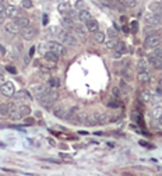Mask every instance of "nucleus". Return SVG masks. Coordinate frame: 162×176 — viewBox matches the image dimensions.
Returning a JSON list of instances; mask_svg holds the SVG:
<instances>
[{
    "label": "nucleus",
    "instance_id": "f257e3e1",
    "mask_svg": "<svg viewBox=\"0 0 162 176\" xmlns=\"http://www.w3.org/2000/svg\"><path fill=\"white\" fill-rule=\"evenodd\" d=\"M57 38L60 39V42L64 45V46H70V48H73V46H76V45H77V39L74 38V35H71V34H70V31L64 29L63 27H62L60 32L57 34Z\"/></svg>",
    "mask_w": 162,
    "mask_h": 176
},
{
    "label": "nucleus",
    "instance_id": "f03ea898",
    "mask_svg": "<svg viewBox=\"0 0 162 176\" xmlns=\"http://www.w3.org/2000/svg\"><path fill=\"white\" fill-rule=\"evenodd\" d=\"M146 24L148 27H158L162 24V13L157 11V13H151V14H147L146 16Z\"/></svg>",
    "mask_w": 162,
    "mask_h": 176
},
{
    "label": "nucleus",
    "instance_id": "7ed1b4c3",
    "mask_svg": "<svg viewBox=\"0 0 162 176\" xmlns=\"http://www.w3.org/2000/svg\"><path fill=\"white\" fill-rule=\"evenodd\" d=\"M48 48L49 50H52L57 55V56H64L66 55V49L64 46H62V42H55V41H49L48 42Z\"/></svg>",
    "mask_w": 162,
    "mask_h": 176
},
{
    "label": "nucleus",
    "instance_id": "20e7f679",
    "mask_svg": "<svg viewBox=\"0 0 162 176\" xmlns=\"http://www.w3.org/2000/svg\"><path fill=\"white\" fill-rule=\"evenodd\" d=\"M161 45V38L157 35H150L147 36L144 41V48L146 49H155Z\"/></svg>",
    "mask_w": 162,
    "mask_h": 176
},
{
    "label": "nucleus",
    "instance_id": "39448f33",
    "mask_svg": "<svg viewBox=\"0 0 162 176\" xmlns=\"http://www.w3.org/2000/svg\"><path fill=\"white\" fill-rule=\"evenodd\" d=\"M14 92H16V88H14L13 83L6 81V83H3V84H2V94H3V95L13 96V95H14Z\"/></svg>",
    "mask_w": 162,
    "mask_h": 176
},
{
    "label": "nucleus",
    "instance_id": "423d86ee",
    "mask_svg": "<svg viewBox=\"0 0 162 176\" xmlns=\"http://www.w3.org/2000/svg\"><path fill=\"white\" fill-rule=\"evenodd\" d=\"M57 11L60 13L63 17H70V13L73 11V8L67 2H62L59 6H57Z\"/></svg>",
    "mask_w": 162,
    "mask_h": 176
},
{
    "label": "nucleus",
    "instance_id": "0eeeda50",
    "mask_svg": "<svg viewBox=\"0 0 162 176\" xmlns=\"http://www.w3.org/2000/svg\"><path fill=\"white\" fill-rule=\"evenodd\" d=\"M21 35H22V38L27 41H32L34 38H35V35H37V29L32 28V27H27V28H22L21 29Z\"/></svg>",
    "mask_w": 162,
    "mask_h": 176
},
{
    "label": "nucleus",
    "instance_id": "6e6552de",
    "mask_svg": "<svg viewBox=\"0 0 162 176\" xmlns=\"http://www.w3.org/2000/svg\"><path fill=\"white\" fill-rule=\"evenodd\" d=\"M8 117L11 120H18L21 117V113H20V109L17 108L14 104L8 105Z\"/></svg>",
    "mask_w": 162,
    "mask_h": 176
},
{
    "label": "nucleus",
    "instance_id": "1a4fd4ad",
    "mask_svg": "<svg viewBox=\"0 0 162 176\" xmlns=\"http://www.w3.org/2000/svg\"><path fill=\"white\" fill-rule=\"evenodd\" d=\"M4 29H6L8 34H13V35H16V34L21 32L20 25L17 24L16 21H14V23H7V24H6V27H4Z\"/></svg>",
    "mask_w": 162,
    "mask_h": 176
},
{
    "label": "nucleus",
    "instance_id": "9d476101",
    "mask_svg": "<svg viewBox=\"0 0 162 176\" xmlns=\"http://www.w3.org/2000/svg\"><path fill=\"white\" fill-rule=\"evenodd\" d=\"M85 28H87V31L89 32H97L99 31V24H98L97 20H94V18H91V20H88L87 23H85Z\"/></svg>",
    "mask_w": 162,
    "mask_h": 176
},
{
    "label": "nucleus",
    "instance_id": "9b49d317",
    "mask_svg": "<svg viewBox=\"0 0 162 176\" xmlns=\"http://www.w3.org/2000/svg\"><path fill=\"white\" fill-rule=\"evenodd\" d=\"M148 63H150V66H152L154 68H157V70H161L162 68V59L154 56V55L148 57Z\"/></svg>",
    "mask_w": 162,
    "mask_h": 176
},
{
    "label": "nucleus",
    "instance_id": "f8f14e48",
    "mask_svg": "<svg viewBox=\"0 0 162 176\" xmlns=\"http://www.w3.org/2000/svg\"><path fill=\"white\" fill-rule=\"evenodd\" d=\"M92 18V14L87 10V8H84V10H78V20L81 21V23H87L88 20H91Z\"/></svg>",
    "mask_w": 162,
    "mask_h": 176
},
{
    "label": "nucleus",
    "instance_id": "ddd939ff",
    "mask_svg": "<svg viewBox=\"0 0 162 176\" xmlns=\"http://www.w3.org/2000/svg\"><path fill=\"white\" fill-rule=\"evenodd\" d=\"M6 16H7L8 18H17V17L20 16V11H18V8H17L16 6H8V7L6 8Z\"/></svg>",
    "mask_w": 162,
    "mask_h": 176
},
{
    "label": "nucleus",
    "instance_id": "4468645a",
    "mask_svg": "<svg viewBox=\"0 0 162 176\" xmlns=\"http://www.w3.org/2000/svg\"><path fill=\"white\" fill-rule=\"evenodd\" d=\"M62 27L67 31L70 29H74V23H73V18H70V17H63L62 18Z\"/></svg>",
    "mask_w": 162,
    "mask_h": 176
},
{
    "label": "nucleus",
    "instance_id": "2eb2a0df",
    "mask_svg": "<svg viewBox=\"0 0 162 176\" xmlns=\"http://www.w3.org/2000/svg\"><path fill=\"white\" fill-rule=\"evenodd\" d=\"M148 67H150V63L144 59H140L137 63V71L138 73H146L148 71Z\"/></svg>",
    "mask_w": 162,
    "mask_h": 176
},
{
    "label": "nucleus",
    "instance_id": "dca6fc26",
    "mask_svg": "<svg viewBox=\"0 0 162 176\" xmlns=\"http://www.w3.org/2000/svg\"><path fill=\"white\" fill-rule=\"evenodd\" d=\"M85 124H87V126H97V124H99L98 117H97V113L88 115V116H87V120H85Z\"/></svg>",
    "mask_w": 162,
    "mask_h": 176
},
{
    "label": "nucleus",
    "instance_id": "f3484780",
    "mask_svg": "<svg viewBox=\"0 0 162 176\" xmlns=\"http://www.w3.org/2000/svg\"><path fill=\"white\" fill-rule=\"evenodd\" d=\"M53 115L56 117H59V119H64L66 117V111L63 106H56V108L53 109Z\"/></svg>",
    "mask_w": 162,
    "mask_h": 176
},
{
    "label": "nucleus",
    "instance_id": "a211bd4d",
    "mask_svg": "<svg viewBox=\"0 0 162 176\" xmlns=\"http://www.w3.org/2000/svg\"><path fill=\"white\" fill-rule=\"evenodd\" d=\"M59 57L55 52H52V50H49V52L45 53V59L48 60V62H52V63H57V60H59Z\"/></svg>",
    "mask_w": 162,
    "mask_h": 176
},
{
    "label": "nucleus",
    "instance_id": "6ab92c4d",
    "mask_svg": "<svg viewBox=\"0 0 162 176\" xmlns=\"http://www.w3.org/2000/svg\"><path fill=\"white\" fill-rule=\"evenodd\" d=\"M16 23L20 25L21 29L29 27V21H28V18H25V17H17V18H16Z\"/></svg>",
    "mask_w": 162,
    "mask_h": 176
},
{
    "label": "nucleus",
    "instance_id": "aec40b11",
    "mask_svg": "<svg viewBox=\"0 0 162 176\" xmlns=\"http://www.w3.org/2000/svg\"><path fill=\"white\" fill-rule=\"evenodd\" d=\"M141 99L144 101V102H147V104H148V102H154L155 98H154V95H152L150 91H142Z\"/></svg>",
    "mask_w": 162,
    "mask_h": 176
},
{
    "label": "nucleus",
    "instance_id": "412c9836",
    "mask_svg": "<svg viewBox=\"0 0 162 176\" xmlns=\"http://www.w3.org/2000/svg\"><path fill=\"white\" fill-rule=\"evenodd\" d=\"M94 39L97 41L98 44H102V42H105V41H106V35H105V32H101V31L94 32Z\"/></svg>",
    "mask_w": 162,
    "mask_h": 176
},
{
    "label": "nucleus",
    "instance_id": "4be33fe9",
    "mask_svg": "<svg viewBox=\"0 0 162 176\" xmlns=\"http://www.w3.org/2000/svg\"><path fill=\"white\" fill-rule=\"evenodd\" d=\"M18 109H20L21 117H27L31 115V108H29L28 105H21V106H18Z\"/></svg>",
    "mask_w": 162,
    "mask_h": 176
},
{
    "label": "nucleus",
    "instance_id": "5701e85b",
    "mask_svg": "<svg viewBox=\"0 0 162 176\" xmlns=\"http://www.w3.org/2000/svg\"><path fill=\"white\" fill-rule=\"evenodd\" d=\"M116 45H118V39H112V38H108V39L105 41V46H106V49L115 50Z\"/></svg>",
    "mask_w": 162,
    "mask_h": 176
},
{
    "label": "nucleus",
    "instance_id": "b1692460",
    "mask_svg": "<svg viewBox=\"0 0 162 176\" xmlns=\"http://www.w3.org/2000/svg\"><path fill=\"white\" fill-rule=\"evenodd\" d=\"M106 35H108V38L118 39V29H115L113 27H112V28H108V31H106Z\"/></svg>",
    "mask_w": 162,
    "mask_h": 176
},
{
    "label": "nucleus",
    "instance_id": "393cba45",
    "mask_svg": "<svg viewBox=\"0 0 162 176\" xmlns=\"http://www.w3.org/2000/svg\"><path fill=\"white\" fill-rule=\"evenodd\" d=\"M74 32L80 36H84L85 35V29L82 28V24H76L74 25Z\"/></svg>",
    "mask_w": 162,
    "mask_h": 176
},
{
    "label": "nucleus",
    "instance_id": "a878e982",
    "mask_svg": "<svg viewBox=\"0 0 162 176\" xmlns=\"http://www.w3.org/2000/svg\"><path fill=\"white\" fill-rule=\"evenodd\" d=\"M120 3H123L126 7H129V8H134L137 6V0H122Z\"/></svg>",
    "mask_w": 162,
    "mask_h": 176
},
{
    "label": "nucleus",
    "instance_id": "bb28decb",
    "mask_svg": "<svg viewBox=\"0 0 162 176\" xmlns=\"http://www.w3.org/2000/svg\"><path fill=\"white\" fill-rule=\"evenodd\" d=\"M138 80L141 81V83H147V81L150 80V73L146 71V73H138Z\"/></svg>",
    "mask_w": 162,
    "mask_h": 176
},
{
    "label": "nucleus",
    "instance_id": "cd10ccee",
    "mask_svg": "<svg viewBox=\"0 0 162 176\" xmlns=\"http://www.w3.org/2000/svg\"><path fill=\"white\" fill-rule=\"evenodd\" d=\"M150 10H151V11H154V13L161 11V10H162L161 2H159V3H151V4H150Z\"/></svg>",
    "mask_w": 162,
    "mask_h": 176
},
{
    "label": "nucleus",
    "instance_id": "c85d7f7f",
    "mask_svg": "<svg viewBox=\"0 0 162 176\" xmlns=\"http://www.w3.org/2000/svg\"><path fill=\"white\" fill-rule=\"evenodd\" d=\"M152 116H154L155 119H159V117L162 116V106H155L154 111H152Z\"/></svg>",
    "mask_w": 162,
    "mask_h": 176
},
{
    "label": "nucleus",
    "instance_id": "c756f323",
    "mask_svg": "<svg viewBox=\"0 0 162 176\" xmlns=\"http://www.w3.org/2000/svg\"><path fill=\"white\" fill-rule=\"evenodd\" d=\"M74 7L77 8V10H84V8H87V3H85L84 0H77L74 3Z\"/></svg>",
    "mask_w": 162,
    "mask_h": 176
},
{
    "label": "nucleus",
    "instance_id": "7c9ffc66",
    "mask_svg": "<svg viewBox=\"0 0 162 176\" xmlns=\"http://www.w3.org/2000/svg\"><path fill=\"white\" fill-rule=\"evenodd\" d=\"M126 45H124V42H120V41H118V45H116V48H115V50H118V52H120V53H124L126 52Z\"/></svg>",
    "mask_w": 162,
    "mask_h": 176
},
{
    "label": "nucleus",
    "instance_id": "2f4dec72",
    "mask_svg": "<svg viewBox=\"0 0 162 176\" xmlns=\"http://www.w3.org/2000/svg\"><path fill=\"white\" fill-rule=\"evenodd\" d=\"M97 117H98L99 124H105L108 122V116H106L105 113H97Z\"/></svg>",
    "mask_w": 162,
    "mask_h": 176
},
{
    "label": "nucleus",
    "instance_id": "473e14b6",
    "mask_svg": "<svg viewBox=\"0 0 162 176\" xmlns=\"http://www.w3.org/2000/svg\"><path fill=\"white\" fill-rule=\"evenodd\" d=\"M0 112H2V116H8V106L7 105L2 104V106H0Z\"/></svg>",
    "mask_w": 162,
    "mask_h": 176
},
{
    "label": "nucleus",
    "instance_id": "72a5a7b5",
    "mask_svg": "<svg viewBox=\"0 0 162 176\" xmlns=\"http://www.w3.org/2000/svg\"><path fill=\"white\" fill-rule=\"evenodd\" d=\"M21 6L24 8H31L32 7V0H21Z\"/></svg>",
    "mask_w": 162,
    "mask_h": 176
},
{
    "label": "nucleus",
    "instance_id": "f704fd0d",
    "mask_svg": "<svg viewBox=\"0 0 162 176\" xmlns=\"http://www.w3.org/2000/svg\"><path fill=\"white\" fill-rule=\"evenodd\" d=\"M49 85H50V87L57 88L59 85H60V81L57 80V78H50V80H49Z\"/></svg>",
    "mask_w": 162,
    "mask_h": 176
},
{
    "label": "nucleus",
    "instance_id": "c9c22d12",
    "mask_svg": "<svg viewBox=\"0 0 162 176\" xmlns=\"http://www.w3.org/2000/svg\"><path fill=\"white\" fill-rule=\"evenodd\" d=\"M154 56L159 57V59H162V46H158V48L154 49V53H152Z\"/></svg>",
    "mask_w": 162,
    "mask_h": 176
},
{
    "label": "nucleus",
    "instance_id": "e433bc0d",
    "mask_svg": "<svg viewBox=\"0 0 162 176\" xmlns=\"http://www.w3.org/2000/svg\"><path fill=\"white\" fill-rule=\"evenodd\" d=\"M138 144L142 145V147H146V148H152L150 144H148V143H147V141H144V140H140V141H138Z\"/></svg>",
    "mask_w": 162,
    "mask_h": 176
},
{
    "label": "nucleus",
    "instance_id": "4c0bfd02",
    "mask_svg": "<svg viewBox=\"0 0 162 176\" xmlns=\"http://www.w3.org/2000/svg\"><path fill=\"white\" fill-rule=\"evenodd\" d=\"M7 71L11 73V74H17V68H14L13 66H8V67H7Z\"/></svg>",
    "mask_w": 162,
    "mask_h": 176
},
{
    "label": "nucleus",
    "instance_id": "58836bf2",
    "mask_svg": "<svg viewBox=\"0 0 162 176\" xmlns=\"http://www.w3.org/2000/svg\"><path fill=\"white\" fill-rule=\"evenodd\" d=\"M131 32H133V34H136V32H137V23H136V21H134V23H131Z\"/></svg>",
    "mask_w": 162,
    "mask_h": 176
},
{
    "label": "nucleus",
    "instance_id": "ea45409f",
    "mask_svg": "<svg viewBox=\"0 0 162 176\" xmlns=\"http://www.w3.org/2000/svg\"><path fill=\"white\" fill-rule=\"evenodd\" d=\"M122 55H123V53L118 52V50H113V57H115V59H120Z\"/></svg>",
    "mask_w": 162,
    "mask_h": 176
},
{
    "label": "nucleus",
    "instance_id": "a19ab883",
    "mask_svg": "<svg viewBox=\"0 0 162 176\" xmlns=\"http://www.w3.org/2000/svg\"><path fill=\"white\" fill-rule=\"evenodd\" d=\"M0 53H2V56L4 57V55H6V48H4V45H0Z\"/></svg>",
    "mask_w": 162,
    "mask_h": 176
},
{
    "label": "nucleus",
    "instance_id": "79ce46f5",
    "mask_svg": "<svg viewBox=\"0 0 162 176\" xmlns=\"http://www.w3.org/2000/svg\"><path fill=\"white\" fill-rule=\"evenodd\" d=\"M27 123H28V124H34V119H31V117L27 116V117H25V124H27Z\"/></svg>",
    "mask_w": 162,
    "mask_h": 176
},
{
    "label": "nucleus",
    "instance_id": "37998d69",
    "mask_svg": "<svg viewBox=\"0 0 162 176\" xmlns=\"http://www.w3.org/2000/svg\"><path fill=\"white\" fill-rule=\"evenodd\" d=\"M44 25H48V16L46 14L44 16Z\"/></svg>",
    "mask_w": 162,
    "mask_h": 176
},
{
    "label": "nucleus",
    "instance_id": "c03bdc74",
    "mask_svg": "<svg viewBox=\"0 0 162 176\" xmlns=\"http://www.w3.org/2000/svg\"><path fill=\"white\" fill-rule=\"evenodd\" d=\"M35 117H37V119H40V117H42L40 112H35Z\"/></svg>",
    "mask_w": 162,
    "mask_h": 176
},
{
    "label": "nucleus",
    "instance_id": "a18cd8bd",
    "mask_svg": "<svg viewBox=\"0 0 162 176\" xmlns=\"http://www.w3.org/2000/svg\"><path fill=\"white\" fill-rule=\"evenodd\" d=\"M34 52H35V48H31V50H29V56H34Z\"/></svg>",
    "mask_w": 162,
    "mask_h": 176
},
{
    "label": "nucleus",
    "instance_id": "49530a36",
    "mask_svg": "<svg viewBox=\"0 0 162 176\" xmlns=\"http://www.w3.org/2000/svg\"><path fill=\"white\" fill-rule=\"evenodd\" d=\"M113 95H119V90H118V88H113Z\"/></svg>",
    "mask_w": 162,
    "mask_h": 176
},
{
    "label": "nucleus",
    "instance_id": "de8ad7c7",
    "mask_svg": "<svg viewBox=\"0 0 162 176\" xmlns=\"http://www.w3.org/2000/svg\"><path fill=\"white\" fill-rule=\"evenodd\" d=\"M49 144H50V145H55V140H53V138H49Z\"/></svg>",
    "mask_w": 162,
    "mask_h": 176
},
{
    "label": "nucleus",
    "instance_id": "09e8293b",
    "mask_svg": "<svg viewBox=\"0 0 162 176\" xmlns=\"http://www.w3.org/2000/svg\"><path fill=\"white\" fill-rule=\"evenodd\" d=\"M29 57H31V56H25V59H24V63H25V64L29 62Z\"/></svg>",
    "mask_w": 162,
    "mask_h": 176
},
{
    "label": "nucleus",
    "instance_id": "8fccbe9b",
    "mask_svg": "<svg viewBox=\"0 0 162 176\" xmlns=\"http://www.w3.org/2000/svg\"><path fill=\"white\" fill-rule=\"evenodd\" d=\"M123 31H124V32H130L129 27H123Z\"/></svg>",
    "mask_w": 162,
    "mask_h": 176
},
{
    "label": "nucleus",
    "instance_id": "3c124183",
    "mask_svg": "<svg viewBox=\"0 0 162 176\" xmlns=\"http://www.w3.org/2000/svg\"><path fill=\"white\" fill-rule=\"evenodd\" d=\"M158 87L162 90V80H159V83H158Z\"/></svg>",
    "mask_w": 162,
    "mask_h": 176
},
{
    "label": "nucleus",
    "instance_id": "603ef678",
    "mask_svg": "<svg viewBox=\"0 0 162 176\" xmlns=\"http://www.w3.org/2000/svg\"><path fill=\"white\" fill-rule=\"evenodd\" d=\"M113 28H115V29H118V31L120 29V28H119V25H118V24H115V25H113Z\"/></svg>",
    "mask_w": 162,
    "mask_h": 176
},
{
    "label": "nucleus",
    "instance_id": "864d4df0",
    "mask_svg": "<svg viewBox=\"0 0 162 176\" xmlns=\"http://www.w3.org/2000/svg\"><path fill=\"white\" fill-rule=\"evenodd\" d=\"M158 120H159V123H161V124H162V116H161V117H159V119H158Z\"/></svg>",
    "mask_w": 162,
    "mask_h": 176
},
{
    "label": "nucleus",
    "instance_id": "5fc2aeb1",
    "mask_svg": "<svg viewBox=\"0 0 162 176\" xmlns=\"http://www.w3.org/2000/svg\"><path fill=\"white\" fill-rule=\"evenodd\" d=\"M105 2H112V0H105Z\"/></svg>",
    "mask_w": 162,
    "mask_h": 176
}]
</instances>
